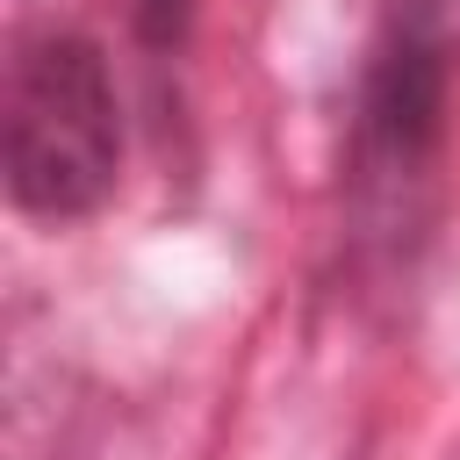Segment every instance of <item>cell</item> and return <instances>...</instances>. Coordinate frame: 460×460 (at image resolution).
Masks as SVG:
<instances>
[{
	"label": "cell",
	"instance_id": "obj_3",
	"mask_svg": "<svg viewBox=\"0 0 460 460\" xmlns=\"http://www.w3.org/2000/svg\"><path fill=\"white\" fill-rule=\"evenodd\" d=\"M129 7H137V29L151 50H172L187 36V0H129Z\"/></svg>",
	"mask_w": 460,
	"mask_h": 460
},
{
	"label": "cell",
	"instance_id": "obj_1",
	"mask_svg": "<svg viewBox=\"0 0 460 460\" xmlns=\"http://www.w3.org/2000/svg\"><path fill=\"white\" fill-rule=\"evenodd\" d=\"M108 58L72 29H36L7 58V194L29 216H86L122 165Z\"/></svg>",
	"mask_w": 460,
	"mask_h": 460
},
{
	"label": "cell",
	"instance_id": "obj_2",
	"mask_svg": "<svg viewBox=\"0 0 460 460\" xmlns=\"http://www.w3.org/2000/svg\"><path fill=\"white\" fill-rule=\"evenodd\" d=\"M446 86H453V36L431 0H395L352 115V208L367 230L417 223V194L431 187L446 144Z\"/></svg>",
	"mask_w": 460,
	"mask_h": 460
}]
</instances>
